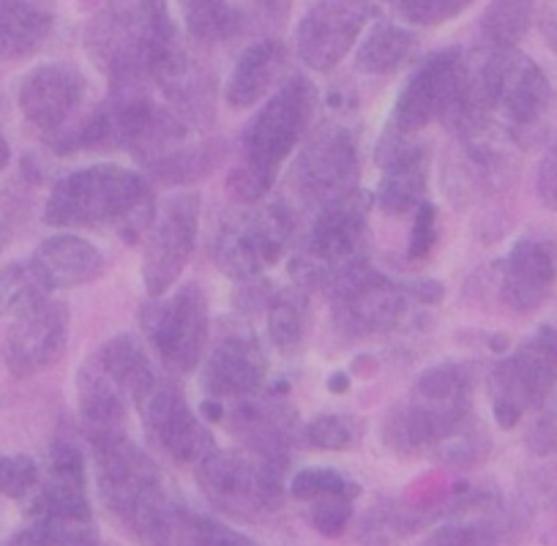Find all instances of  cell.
I'll list each match as a JSON object with an SVG mask.
<instances>
[{
    "label": "cell",
    "mask_w": 557,
    "mask_h": 546,
    "mask_svg": "<svg viewBox=\"0 0 557 546\" xmlns=\"http://www.w3.org/2000/svg\"><path fill=\"white\" fill-rule=\"evenodd\" d=\"M88 55L117 90L170 83L189 69L178 34L162 3H112L85 28Z\"/></svg>",
    "instance_id": "6da1fadb"
},
{
    "label": "cell",
    "mask_w": 557,
    "mask_h": 546,
    "mask_svg": "<svg viewBox=\"0 0 557 546\" xmlns=\"http://www.w3.org/2000/svg\"><path fill=\"white\" fill-rule=\"evenodd\" d=\"M318 90L304 74H293L257 110L240 137V162L227 178L235 200L257 202L271 191L282 164L298 151L312 126Z\"/></svg>",
    "instance_id": "7a4b0ae2"
},
{
    "label": "cell",
    "mask_w": 557,
    "mask_h": 546,
    "mask_svg": "<svg viewBox=\"0 0 557 546\" xmlns=\"http://www.w3.org/2000/svg\"><path fill=\"white\" fill-rule=\"evenodd\" d=\"M473 383L465 367L443 363L418 377L383 421V443L399 457H441L473 426Z\"/></svg>",
    "instance_id": "3957f363"
},
{
    "label": "cell",
    "mask_w": 557,
    "mask_h": 546,
    "mask_svg": "<svg viewBox=\"0 0 557 546\" xmlns=\"http://www.w3.org/2000/svg\"><path fill=\"white\" fill-rule=\"evenodd\" d=\"M151 186L134 170L121 164H94L69 173L50 191L45 222L63 229L115 227L137 235L151 224Z\"/></svg>",
    "instance_id": "277c9868"
},
{
    "label": "cell",
    "mask_w": 557,
    "mask_h": 546,
    "mask_svg": "<svg viewBox=\"0 0 557 546\" xmlns=\"http://www.w3.org/2000/svg\"><path fill=\"white\" fill-rule=\"evenodd\" d=\"M90 446L107 508L134 538L146 544L153 524L175 502L164 486L162 473L126 430L90 440Z\"/></svg>",
    "instance_id": "5b68a950"
},
{
    "label": "cell",
    "mask_w": 557,
    "mask_h": 546,
    "mask_svg": "<svg viewBox=\"0 0 557 546\" xmlns=\"http://www.w3.org/2000/svg\"><path fill=\"white\" fill-rule=\"evenodd\" d=\"M329 276L336 323L342 325V331L356 336L385 334V331L401 325L412 301L435 303L443 298L437 282L399 287L396 282L385 280L377 271L363 265L361 260L329 273Z\"/></svg>",
    "instance_id": "8992f818"
},
{
    "label": "cell",
    "mask_w": 557,
    "mask_h": 546,
    "mask_svg": "<svg viewBox=\"0 0 557 546\" xmlns=\"http://www.w3.org/2000/svg\"><path fill=\"white\" fill-rule=\"evenodd\" d=\"M282 464L285 459L255 451L213 448L200 464L197 479L208 500L238 519H257L282 502Z\"/></svg>",
    "instance_id": "52a82bcc"
},
{
    "label": "cell",
    "mask_w": 557,
    "mask_h": 546,
    "mask_svg": "<svg viewBox=\"0 0 557 546\" xmlns=\"http://www.w3.org/2000/svg\"><path fill=\"white\" fill-rule=\"evenodd\" d=\"M557 385V328L541 325L517 352L500 361L490 377L495 419L513 430L530 407H539Z\"/></svg>",
    "instance_id": "ba28073f"
},
{
    "label": "cell",
    "mask_w": 557,
    "mask_h": 546,
    "mask_svg": "<svg viewBox=\"0 0 557 546\" xmlns=\"http://www.w3.org/2000/svg\"><path fill=\"white\" fill-rule=\"evenodd\" d=\"M202 200L197 191H178L153 211L143 255V285L151 298H164L189 265L200 229Z\"/></svg>",
    "instance_id": "9c48e42d"
},
{
    "label": "cell",
    "mask_w": 557,
    "mask_h": 546,
    "mask_svg": "<svg viewBox=\"0 0 557 546\" xmlns=\"http://www.w3.org/2000/svg\"><path fill=\"white\" fill-rule=\"evenodd\" d=\"M143 325L168 374H189L202 361L208 342V298L200 285H181L170 298L143 312Z\"/></svg>",
    "instance_id": "30bf717a"
},
{
    "label": "cell",
    "mask_w": 557,
    "mask_h": 546,
    "mask_svg": "<svg viewBox=\"0 0 557 546\" xmlns=\"http://www.w3.org/2000/svg\"><path fill=\"white\" fill-rule=\"evenodd\" d=\"M358 146L350 128L325 123L296 153L290 184L304 202L323 208L356 191Z\"/></svg>",
    "instance_id": "8fae6325"
},
{
    "label": "cell",
    "mask_w": 557,
    "mask_h": 546,
    "mask_svg": "<svg viewBox=\"0 0 557 546\" xmlns=\"http://www.w3.org/2000/svg\"><path fill=\"white\" fill-rule=\"evenodd\" d=\"M148 437L153 446L178 464H200L216 448L208 426L186 401L184 390L173 377L159 374L151 388L137 399Z\"/></svg>",
    "instance_id": "7c38bea8"
},
{
    "label": "cell",
    "mask_w": 557,
    "mask_h": 546,
    "mask_svg": "<svg viewBox=\"0 0 557 546\" xmlns=\"http://www.w3.org/2000/svg\"><path fill=\"white\" fill-rule=\"evenodd\" d=\"M290 213L278 206L238 213L219 229V265L233 280H255L265 268L276 265L290 238Z\"/></svg>",
    "instance_id": "4fadbf2b"
},
{
    "label": "cell",
    "mask_w": 557,
    "mask_h": 546,
    "mask_svg": "<svg viewBox=\"0 0 557 546\" xmlns=\"http://www.w3.org/2000/svg\"><path fill=\"white\" fill-rule=\"evenodd\" d=\"M374 12L367 3H314L296 28L298 58L314 72H329L358 45Z\"/></svg>",
    "instance_id": "5bb4252c"
},
{
    "label": "cell",
    "mask_w": 557,
    "mask_h": 546,
    "mask_svg": "<svg viewBox=\"0 0 557 546\" xmlns=\"http://www.w3.org/2000/svg\"><path fill=\"white\" fill-rule=\"evenodd\" d=\"M462 61V52L457 50H443L426 58L401 88L388 126L401 134H418L432 121H443L457 96Z\"/></svg>",
    "instance_id": "9a60e30c"
},
{
    "label": "cell",
    "mask_w": 557,
    "mask_h": 546,
    "mask_svg": "<svg viewBox=\"0 0 557 546\" xmlns=\"http://www.w3.org/2000/svg\"><path fill=\"white\" fill-rule=\"evenodd\" d=\"M377 164L383 170L377 184V202L385 213L401 216L424 202L430 186V148L416 134L385 128L377 146Z\"/></svg>",
    "instance_id": "2e32d148"
},
{
    "label": "cell",
    "mask_w": 557,
    "mask_h": 546,
    "mask_svg": "<svg viewBox=\"0 0 557 546\" xmlns=\"http://www.w3.org/2000/svg\"><path fill=\"white\" fill-rule=\"evenodd\" d=\"M69 342V309L63 301H47L25 318L14 320L3 342V363L14 377H30L50 369Z\"/></svg>",
    "instance_id": "e0dca14e"
},
{
    "label": "cell",
    "mask_w": 557,
    "mask_h": 546,
    "mask_svg": "<svg viewBox=\"0 0 557 546\" xmlns=\"http://www.w3.org/2000/svg\"><path fill=\"white\" fill-rule=\"evenodd\" d=\"M85 96V79L72 63H45L20 83L17 104L25 121L47 134L61 132Z\"/></svg>",
    "instance_id": "ac0fdd59"
},
{
    "label": "cell",
    "mask_w": 557,
    "mask_h": 546,
    "mask_svg": "<svg viewBox=\"0 0 557 546\" xmlns=\"http://www.w3.org/2000/svg\"><path fill=\"white\" fill-rule=\"evenodd\" d=\"M369 200L361 191L329 202L318 211L312 229H309V257L312 265L334 273L358 262L363 238H367Z\"/></svg>",
    "instance_id": "d6986e66"
},
{
    "label": "cell",
    "mask_w": 557,
    "mask_h": 546,
    "mask_svg": "<svg viewBox=\"0 0 557 546\" xmlns=\"http://www.w3.org/2000/svg\"><path fill=\"white\" fill-rule=\"evenodd\" d=\"M30 519L36 522H90V502L85 492L83 451L69 435L52 443L50 470L39 486Z\"/></svg>",
    "instance_id": "ffe728a7"
},
{
    "label": "cell",
    "mask_w": 557,
    "mask_h": 546,
    "mask_svg": "<svg viewBox=\"0 0 557 546\" xmlns=\"http://www.w3.org/2000/svg\"><path fill=\"white\" fill-rule=\"evenodd\" d=\"M492 55H495V110H500L513 128H533L552 104L549 79L539 63L522 52L492 50Z\"/></svg>",
    "instance_id": "44dd1931"
},
{
    "label": "cell",
    "mask_w": 557,
    "mask_h": 546,
    "mask_svg": "<svg viewBox=\"0 0 557 546\" xmlns=\"http://www.w3.org/2000/svg\"><path fill=\"white\" fill-rule=\"evenodd\" d=\"M268 372L265 352L260 342L251 336L235 334L219 342L216 350L206 361L202 390L211 399H235V396L255 394Z\"/></svg>",
    "instance_id": "7402d4cb"
},
{
    "label": "cell",
    "mask_w": 557,
    "mask_h": 546,
    "mask_svg": "<svg viewBox=\"0 0 557 546\" xmlns=\"http://www.w3.org/2000/svg\"><path fill=\"white\" fill-rule=\"evenodd\" d=\"M557 280V265L549 246L541 240H519L503 265V301L519 314H530L549 298Z\"/></svg>",
    "instance_id": "603a6c76"
},
{
    "label": "cell",
    "mask_w": 557,
    "mask_h": 546,
    "mask_svg": "<svg viewBox=\"0 0 557 546\" xmlns=\"http://www.w3.org/2000/svg\"><path fill=\"white\" fill-rule=\"evenodd\" d=\"M30 260L45 273L52 290H72L96 282L104 273V257L83 235L61 233L47 238Z\"/></svg>",
    "instance_id": "cb8c5ba5"
},
{
    "label": "cell",
    "mask_w": 557,
    "mask_h": 546,
    "mask_svg": "<svg viewBox=\"0 0 557 546\" xmlns=\"http://www.w3.org/2000/svg\"><path fill=\"white\" fill-rule=\"evenodd\" d=\"M287 66V47L276 39H262L246 47L224 85L230 107H255L273 90L276 79Z\"/></svg>",
    "instance_id": "d4e9b609"
},
{
    "label": "cell",
    "mask_w": 557,
    "mask_h": 546,
    "mask_svg": "<svg viewBox=\"0 0 557 546\" xmlns=\"http://www.w3.org/2000/svg\"><path fill=\"white\" fill-rule=\"evenodd\" d=\"M52 30V12L39 3L0 0V61H23L41 50Z\"/></svg>",
    "instance_id": "484cf974"
},
{
    "label": "cell",
    "mask_w": 557,
    "mask_h": 546,
    "mask_svg": "<svg viewBox=\"0 0 557 546\" xmlns=\"http://www.w3.org/2000/svg\"><path fill=\"white\" fill-rule=\"evenodd\" d=\"M94 358L99 361V367L104 369L107 377L117 385V390H121L132 405H137L139 396L146 394V390L151 388L153 380L159 377L151 358H148L146 347L139 345L134 336H115V339L107 342Z\"/></svg>",
    "instance_id": "4316f807"
},
{
    "label": "cell",
    "mask_w": 557,
    "mask_h": 546,
    "mask_svg": "<svg viewBox=\"0 0 557 546\" xmlns=\"http://www.w3.org/2000/svg\"><path fill=\"white\" fill-rule=\"evenodd\" d=\"M416 34L399 23H372L367 39L356 50V66L363 74H391L416 52Z\"/></svg>",
    "instance_id": "83f0119b"
},
{
    "label": "cell",
    "mask_w": 557,
    "mask_h": 546,
    "mask_svg": "<svg viewBox=\"0 0 557 546\" xmlns=\"http://www.w3.org/2000/svg\"><path fill=\"white\" fill-rule=\"evenodd\" d=\"M52 287L34 260H17L0 268V318L20 320L45 307Z\"/></svg>",
    "instance_id": "f1b7e54d"
},
{
    "label": "cell",
    "mask_w": 557,
    "mask_h": 546,
    "mask_svg": "<svg viewBox=\"0 0 557 546\" xmlns=\"http://www.w3.org/2000/svg\"><path fill=\"white\" fill-rule=\"evenodd\" d=\"M189 34L200 41H227L249 25V9L230 3H186L181 7Z\"/></svg>",
    "instance_id": "f546056e"
},
{
    "label": "cell",
    "mask_w": 557,
    "mask_h": 546,
    "mask_svg": "<svg viewBox=\"0 0 557 546\" xmlns=\"http://www.w3.org/2000/svg\"><path fill=\"white\" fill-rule=\"evenodd\" d=\"M533 17L535 9L530 3H492L481 14V36L492 50H517Z\"/></svg>",
    "instance_id": "4dcf8cb0"
},
{
    "label": "cell",
    "mask_w": 557,
    "mask_h": 546,
    "mask_svg": "<svg viewBox=\"0 0 557 546\" xmlns=\"http://www.w3.org/2000/svg\"><path fill=\"white\" fill-rule=\"evenodd\" d=\"M513 533L506 522L479 519V522H448L437 528L424 546H511Z\"/></svg>",
    "instance_id": "1f68e13d"
},
{
    "label": "cell",
    "mask_w": 557,
    "mask_h": 546,
    "mask_svg": "<svg viewBox=\"0 0 557 546\" xmlns=\"http://www.w3.org/2000/svg\"><path fill=\"white\" fill-rule=\"evenodd\" d=\"M9 546H107L90 522H36L9 541Z\"/></svg>",
    "instance_id": "d6a6232c"
},
{
    "label": "cell",
    "mask_w": 557,
    "mask_h": 546,
    "mask_svg": "<svg viewBox=\"0 0 557 546\" xmlns=\"http://www.w3.org/2000/svg\"><path fill=\"white\" fill-rule=\"evenodd\" d=\"M268 331L276 347L282 350H296L304 342V331H307V307L304 298L296 293H282L271 301L268 309Z\"/></svg>",
    "instance_id": "836d02e7"
},
{
    "label": "cell",
    "mask_w": 557,
    "mask_h": 546,
    "mask_svg": "<svg viewBox=\"0 0 557 546\" xmlns=\"http://www.w3.org/2000/svg\"><path fill=\"white\" fill-rule=\"evenodd\" d=\"M290 492L293 497L301 502H312L318 500V497H331V495H345L356 500V497L361 495V486L331 468H309V470H301V473L290 481Z\"/></svg>",
    "instance_id": "e575fe53"
},
{
    "label": "cell",
    "mask_w": 557,
    "mask_h": 546,
    "mask_svg": "<svg viewBox=\"0 0 557 546\" xmlns=\"http://www.w3.org/2000/svg\"><path fill=\"white\" fill-rule=\"evenodd\" d=\"M356 424L347 415H318L307 424L304 437L318 451H345L356 443Z\"/></svg>",
    "instance_id": "d590c367"
},
{
    "label": "cell",
    "mask_w": 557,
    "mask_h": 546,
    "mask_svg": "<svg viewBox=\"0 0 557 546\" xmlns=\"http://www.w3.org/2000/svg\"><path fill=\"white\" fill-rule=\"evenodd\" d=\"M39 486V468L25 454L14 457H0V495L23 500Z\"/></svg>",
    "instance_id": "8d00e7d4"
},
{
    "label": "cell",
    "mask_w": 557,
    "mask_h": 546,
    "mask_svg": "<svg viewBox=\"0 0 557 546\" xmlns=\"http://www.w3.org/2000/svg\"><path fill=\"white\" fill-rule=\"evenodd\" d=\"M465 9H468L465 0H405L396 3L394 12L412 25H443L459 17Z\"/></svg>",
    "instance_id": "74e56055"
},
{
    "label": "cell",
    "mask_w": 557,
    "mask_h": 546,
    "mask_svg": "<svg viewBox=\"0 0 557 546\" xmlns=\"http://www.w3.org/2000/svg\"><path fill=\"white\" fill-rule=\"evenodd\" d=\"M352 497L345 495H331V497H318V500L309 502V522L314 524V530L329 538L345 533V528L352 519Z\"/></svg>",
    "instance_id": "f35d334b"
},
{
    "label": "cell",
    "mask_w": 557,
    "mask_h": 546,
    "mask_svg": "<svg viewBox=\"0 0 557 546\" xmlns=\"http://www.w3.org/2000/svg\"><path fill=\"white\" fill-rule=\"evenodd\" d=\"M435 240H437V208L424 200L416 208L407 255H410L412 260H426V257L432 255V249H435Z\"/></svg>",
    "instance_id": "ab89813d"
},
{
    "label": "cell",
    "mask_w": 557,
    "mask_h": 546,
    "mask_svg": "<svg viewBox=\"0 0 557 546\" xmlns=\"http://www.w3.org/2000/svg\"><path fill=\"white\" fill-rule=\"evenodd\" d=\"M535 189H539L541 206L549 208V211H557V137L549 142L544 159H541Z\"/></svg>",
    "instance_id": "60d3db41"
},
{
    "label": "cell",
    "mask_w": 557,
    "mask_h": 546,
    "mask_svg": "<svg viewBox=\"0 0 557 546\" xmlns=\"http://www.w3.org/2000/svg\"><path fill=\"white\" fill-rule=\"evenodd\" d=\"M535 23H539L541 36L549 45V50L557 55V9L555 7H541L535 9Z\"/></svg>",
    "instance_id": "b9f144b4"
},
{
    "label": "cell",
    "mask_w": 557,
    "mask_h": 546,
    "mask_svg": "<svg viewBox=\"0 0 557 546\" xmlns=\"http://www.w3.org/2000/svg\"><path fill=\"white\" fill-rule=\"evenodd\" d=\"M222 546H257V544L251 538H246L244 533H238V530H230V535L224 538Z\"/></svg>",
    "instance_id": "7bdbcfd3"
},
{
    "label": "cell",
    "mask_w": 557,
    "mask_h": 546,
    "mask_svg": "<svg viewBox=\"0 0 557 546\" xmlns=\"http://www.w3.org/2000/svg\"><path fill=\"white\" fill-rule=\"evenodd\" d=\"M9 159H12V148H9L7 137H3V134H0V170L7 167Z\"/></svg>",
    "instance_id": "ee69618b"
},
{
    "label": "cell",
    "mask_w": 557,
    "mask_h": 546,
    "mask_svg": "<svg viewBox=\"0 0 557 546\" xmlns=\"http://www.w3.org/2000/svg\"><path fill=\"white\" fill-rule=\"evenodd\" d=\"M329 385H331V388H347V377H345V374L339 372V374H336L334 380H331Z\"/></svg>",
    "instance_id": "f6af8a7d"
},
{
    "label": "cell",
    "mask_w": 557,
    "mask_h": 546,
    "mask_svg": "<svg viewBox=\"0 0 557 546\" xmlns=\"http://www.w3.org/2000/svg\"><path fill=\"white\" fill-rule=\"evenodd\" d=\"M7 240H9V233H7V227L0 224V251L7 249Z\"/></svg>",
    "instance_id": "bcb514c9"
}]
</instances>
